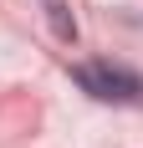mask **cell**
<instances>
[{
	"mask_svg": "<svg viewBox=\"0 0 143 148\" xmlns=\"http://www.w3.org/2000/svg\"><path fill=\"white\" fill-rule=\"evenodd\" d=\"M77 82L97 102H143V77L123 72V66H77Z\"/></svg>",
	"mask_w": 143,
	"mask_h": 148,
	"instance_id": "6da1fadb",
	"label": "cell"
},
{
	"mask_svg": "<svg viewBox=\"0 0 143 148\" xmlns=\"http://www.w3.org/2000/svg\"><path fill=\"white\" fill-rule=\"evenodd\" d=\"M46 5V21H51V31H56V41H77V21H72L67 0H41Z\"/></svg>",
	"mask_w": 143,
	"mask_h": 148,
	"instance_id": "7a4b0ae2",
	"label": "cell"
}]
</instances>
